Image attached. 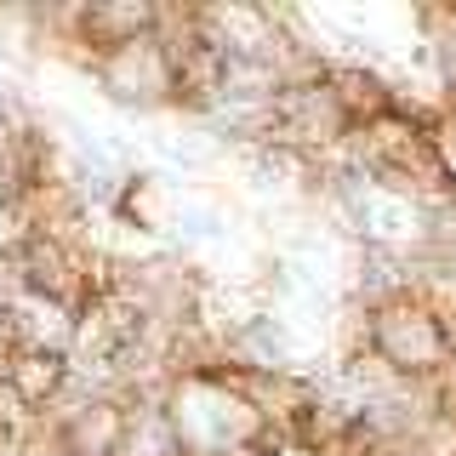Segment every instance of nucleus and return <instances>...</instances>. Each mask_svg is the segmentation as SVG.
<instances>
[{
	"label": "nucleus",
	"mask_w": 456,
	"mask_h": 456,
	"mask_svg": "<svg viewBox=\"0 0 456 456\" xmlns=\"http://www.w3.org/2000/svg\"><path fill=\"white\" fill-rule=\"evenodd\" d=\"M365 348L377 354L394 377H411V382L445 377L451 360H456V337L445 331V320H439V314L428 308L417 291H411V297H394V303H382V308H370Z\"/></svg>",
	"instance_id": "nucleus-1"
}]
</instances>
